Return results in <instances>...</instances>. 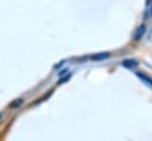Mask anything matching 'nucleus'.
Listing matches in <instances>:
<instances>
[{
    "label": "nucleus",
    "instance_id": "nucleus-1",
    "mask_svg": "<svg viewBox=\"0 0 152 141\" xmlns=\"http://www.w3.org/2000/svg\"><path fill=\"white\" fill-rule=\"evenodd\" d=\"M144 33H145V26L141 25V26H139V27L135 30V32H134V39H135V40H139V39L144 36Z\"/></svg>",
    "mask_w": 152,
    "mask_h": 141
},
{
    "label": "nucleus",
    "instance_id": "nucleus-2",
    "mask_svg": "<svg viewBox=\"0 0 152 141\" xmlns=\"http://www.w3.org/2000/svg\"><path fill=\"white\" fill-rule=\"evenodd\" d=\"M122 65L126 66V68H134L137 65V62L135 60H132V59H126L122 62Z\"/></svg>",
    "mask_w": 152,
    "mask_h": 141
},
{
    "label": "nucleus",
    "instance_id": "nucleus-3",
    "mask_svg": "<svg viewBox=\"0 0 152 141\" xmlns=\"http://www.w3.org/2000/svg\"><path fill=\"white\" fill-rule=\"evenodd\" d=\"M137 75H138V77H139V78H141L144 82H146L150 86H152V79H150L147 76H145V75H142V73H140V72H138Z\"/></svg>",
    "mask_w": 152,
    "mask_h": 141
},
{
    "label": "nucleus",
    "instance_id": "nucleus-4",
    "mask_svg": "<svg viewBox=\"0 0 152 141\" xmlns=\"http://www.w3.org/2000/svg\"><path fill=\"white\" fill-rule=\"evenodd\" d=\"M109 55L108 53H100V56H95L94 59H102V58H107Z\"/></svg>",
    "mask_w": 152,
    "mask_h": 141
},
{
    "label": "nucleus",
    "instance_id": "nucleus-5",
    "mask_svg": "<svg viewBox=\"0 0 152 141\" xmlns=\"http://www.w3.org/2000/svg\"><path fill=\"white\" fill-rule=\"evenodd\" d=\"M151 8H152V7H151ZM151 17H152V14H151Z\"/></svg>",
    "mask_w": 152,
    "mask_h": 141
}]
</instances>
